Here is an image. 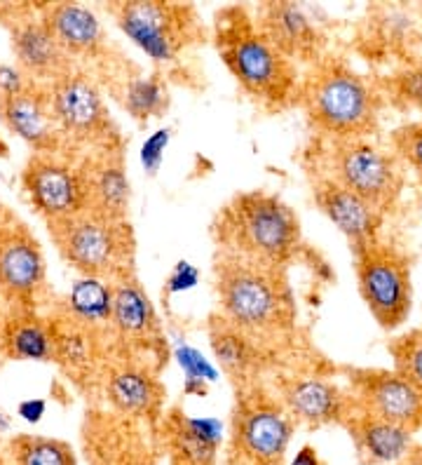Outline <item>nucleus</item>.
<instances>
[{
    "instance_id": "obj_1",
    "label": "nucleus",
    "mask_w": 422,
    "mask_h": 465,
    "mask_svg": "<svg viewBox=\"0 0 422 465\" xmlns=\"http://www.w3.org/2000/svg\"><path fill=\"white\" fill-rule=\"evenodd\" d=\"M219 318L256 343L287 336L296 322V303L284 271L221 252L216 259Z\"/></svg>"
},
{
    "instance_id": "obj_2",
    "label": "nucleus",
    "mask_w": 422,
    "mask_h": 465,
    "mask_svg": "<svg viewBox=\"0 0 422 465\" xmlns=\"http://www.w3.org/2000/svg\"><path fill=\"white\" fill-rule=\"evenodd\" d=\"M299 99L312 127L331 142L366 139L380 125L383 94L338 57L312 64L299 87Z\"/></svg>"
},
{
    "instance_id": "obj_3",
    "label": "nucleus",
    "mask_w": 422,
    "mask_h": 465,
    "mask_svg": "<svg viewBox=\"0 0 422 465\" xmlns=\"http://www.w3.org/2000/svg\"><path fill=\"white\" fill-rule=\"evenodd\" d=\"M216 43L228 71L253 99L270 108L299 99V68L272 45L247 10L232 7L219 15Z\"/></svg>"
},
{
    "instance_id": "obj_4",
    "label": "nucleus",
    "mask_w": 422,
    "mask_h": 465,
    "mask_svg": "<svg viewBox=\"0 0 422 465\" xmlns=\"http://www.w3.org/2000/svg\"><path fill=\"white\" fill-rule=\"evenodd\" d=\"M223 252L281 268L300 244L299 216L287 203L265 191L240 193L219 216Z\"/></svg>"
},
{
    "instance_id": "obj_5",
    "label": "nucleus",
    "mask_w": 422,
    "mask_h": 465,
    "mask_svg": "<svg viewBox=\"0 0 422 465\" xmlns=\"http://www.w3.org/2000/svg\"><path fill=\"white\" fill-rule=\"evenodd\" d=\"M50 235L64 259L84 278L113 282L132 275L134 238L127 219H113L87 207L66 222L50 223Z\"/></svg>"
},
{
    "instance_id": "obj_6",
    "label": "nucleus",
    "mask_w": 422,
    "mask_h": 465,
    "mask_svg": "<svg viewBox=\"0 0 422 465\" xmlns=\"http://www.w3.org/2000/svg\"><path fill=\"white\" fill-rule=\"evenodd\" d=\"M296 420L284 404L259 386L237 395L231 420L228 463L284 465Z\"/></svg>"
},
{
    "instance_id": "obj_7",
    "label": "nucleus",
    "mask_w": 422,
    "mask_h": 465,
    "mask_svg": "<svg viewBox=\"0 0 422 465\" xmlns=\"http://www.w3.org/2000/svg\"><path fill=\"white\" fill-rule=\"evenodd\" d=\"M327 167L329 174L324 176L348 188L380 214L392 210L404 191V172L397 155L366 139H329Z\"/></svg>"
},
{
    "instance_id": "obj_8",
    "label": "nucleus",
    "mask_w": 422,
    "mask_h": 465,
    "mask_svg": "<svg viewBox=\"0 0 422 465\" xmlns=\"http://www.w3.org/2000/svg\"><path fill=\"white\" fill-rule=\"evenodd\" d=\"M357 282L366 308L383 330H399L413 306L411 262L401 250L376 240L355 254Z\"/></svg>"
},
{
    "instance_id": "obj_9",
    "label": "nucleus",
    "mask_w": 422,
    "mask_h": 465,
    "mask_svg": "<svg viewBox=\"0 0 422 465\" xmlns=\"http://www.w3.org/2000/svg\"><path fill=\"white\" fill-rule=\"evenodd\" d=\"M123 34L155 64H172L197 35V17L191 5L134 0L113 7Z\"/></svg>"
},
{
    "instance_id": "obj_10",
    "label": "nucleus",
    "mask_w": 422,
    "mask_h": 465,
    "mask_svg": "<svg viewBox=\"0 0 422 465\" xmlns=\"http://www.w3.org/2000/svg\"><path fill=\"white\" fill-rule=\"evenodd\" d=\"M52 118L62 132V139L102 143L111 148V136L115 134L111 114L103 104L102 92L96 90L87 75L66 74L50 83L45 90Z\"/></svg>"
},
{
    "instance_id": "obj_11",
    "label": "nucleus",
    "mask_w": 422,
    "mask_h": 465,
    "mask_svg": "<svg viewBox=\"0 0 422 465\" xmlns=\"http://www.w3.org/2000/svg\"><path fill=\"white\" fill-rule=\"evenodd\" d=\"M349 398L359 411L422 432V391L394 369H349Z\"/></svg>"
},
{
    "instance_id": "obj_12",
    "label": "nucleus",
    "mask_w": 422,
    "mask_h": 465,
    "mask_svg": "<svg viewBox=\"0 0 422 465\" xmlns=\"http://www.w3.org/2000/svg\"><path fill=\"white\" fill-rule=\"evenodd\" d=\"M24 188L47 223L66 222L90 207L83 170L56 153H35L24 170Z\"/></svg>"
},
{
    "instance_id": "obj_13",
    "label": "nucleus",
    "mask_w": 422,
    "mask_h": 465,
    "mask_svg": "<svg viewBox=\"0 0 422 465\" xmlns=\"http://www.w3.org/2000/svg\"><path fill=\"white\" fill-rule=\"evenodd\" d=\"M361 47L368 57H399L404 64L422 59V12L408 5L371 7Z\"/></svg>"
},
{
    "instance_id": "obj_14",
    "label": "nucleus",
    "mask_w": 422,
    "mask_h": 465,
    "mask_svg": "<svg viewBox=\"0 0 422 465\" xmlns=\"http://www.w3.org/2000/svg\"><path fill=\"white\" fill-rule=\"evenodd\" d=\"M280 400L296 423H308L312 428L343 426L352 411L349 392L336 386L333 381L321 376H303V379H284L280 383Z\"/></svg>"
},
{
    "instance_id": "obj_15",
    "label": "nucleus",
    "mask_w": 422,
    "mask_h": 465,
    "mask_svg": "<svg viewBox=\"0 0 422 465\" xmlns=\"http://www.w3.org/2000/svg\"><path fill=\"white\" fill-rule=\"evenodd\" d=\"M12 52L17 66L31 83L45 80L47 85L56 78L71 74V57H68L59 40L50 31L43 17L19 15L10 22Z\"/></svg>"
},
{
    "instance_id": "obj_16",
    "label": "nucleus",
    "mask_w": 422,
    "mask_h": 465,
    "mask_svg": "<svg viewBox=\"0 0 422 465\" xmlns=\"http://www.w3.org/2000/svg\"><path fill=\"white\" fill-rule=\"evenodd\" d=\"M259 29L268 35L272 45L296 64H315L321 59L327 38L319 24L309 17L308 10L296 3H268L259 15Z\"/></svg>"
},
{
    "instance_id": "obj_17",
    "label": "nucleus",
    "mask_w": 422,
    "mask_h": 465,
    "mask_svg": "<svg viewBox=\"0 0 422 465\" xmlns=\"http://www.w3.org/2000/svg\"><path fill=\"white\" fill-rule=\"evenodd\" d=\"M315 203L324 214L333 222V226L348 238L352 254L373 244L380 235L383 214L376 212L371 204L349 193L348 188L336 183L329 176H319L315 183Z\"/></svg>"
},
{
    "instance_id": "obj_18",
    "label": "nucleus",
    "mask_w": 422,
    "mask_h": 465,
    "mask_svg": "<svg viewBox=\"0 0 422 465\" xmlns=\"http://www.w3.org/2000/svg\"><path fill=\"white\" fill-rule=\"evenodd\" d=\"M221 442L223 426L211 416L192 419L181 409H172L162 419V444L174 463L216 465Z\"/></svg>"
},
{
    "instance_id": "obj_19",
    "label": "nucleus",
    "mask_w": 422,
    "mask_h": 465,
    "mask_svg": "<svg viewBox=\"0 0 422 465\" xmlns=\"http://www.w3.org/2000/svg\"><path fill=\"white\" fill-rule=\"evenodd\" d=\"M0 118L12 134L35 148V153H56L62 132L52 118L45 90L31 85L15 97L0 99Z\"/></svg>"
},
{
    "instance_id": "obj_20",
    "label": "nucleus",
    "mask_w": 422,
    "mask_h": 465,
    "mask_svg": "<svg viewBox=\"0 0 422 465\" xmlns=\"http://www.w3.org/2000/svg\"><path fill=\"white\" fill-rule=\"evenodd\" d=\"M361 465H394L413 449V432L352 407L343 423Z\"/></svg>"
},
{
    "instance_id": "obj_21",
    "label": "nucleus",
    "mask_w": 422,
    "mask_h": 465,
    "mask_svg": "<svg viewBox=\"0 0 422 465\" xmlns=\"http://www.w3.org/2000/svg\"><path fill=\"white\" fill-rule=\"evenodd\" d=\"M0 284L15 296H35L45 284V259L28 232L0 235Z\"/></svg>"
},
{
    "instance_id": "obj_22",
    "label": "nucleus",
    "mask_w": 422,
    "mask_h": 465,
    "mask_svg": "<svg viewBox=\"0 0 422 465\" xmlns=\"http://www.w3.org/2000/svg\"><path fill=\"white\" fill-rule=\"evenodd\" d=\"M106 395L113 409L130 419L158 420L162 409V383L146 369H115L106 381Z\"/></svg>"
},
{
    "instance_id": "obj_23",
    "label": "nucleus",
    "mask_w": 422,
    "mask_h": 465,
    "mask_svg": "<svg viewBox=\"0 0 422 465\" xmlns=\"http://www.w3.org/2000/svg\"><path fill=\"white\" fill-rule=\"evenodd\" d=\"M40 17L50 26L68 57L94 54L102 50L103 26L90 7L78 3H54V5H43Z\"/></svg>"
},
{
    "instance_id": "obj_24",
    "label": "nucleus",
    "mask_w": 422,
    "mask_h": 465,
    "mask_svg": "<svg viewBox=\"0 0 422 465\" xmlns=\"http://www.w3.org/2000/svg\"><path fill=\"white\" fill-rule=\"evenodd\" d=\"M90 207L113 219H127L130 207V179L124 174L123 158L113 148H106L99 158L83 167Z\"/></svg>"
},
{
    "instance_id": "obj_25",
    "label": "nucleus",
    "mask_w": 422,
    "mask_h": 465,
    "mask_svg": "<svg viewBox=\"0 0 422 465\" xmlns=\"http://www.w3.org/2000/svg\"><path fill=\"white\" fill-rule=\"evenodd\" d=\"M113 306H111V322L113 327L132 341H151L158 334V318L155 308L141 284L132 275L118 278L111 282Z\"/></svg>"
},
{
    "instance_id": "obj_26",
    "label": "nucleus",
    "mask_w": 422,
    "mask_h": 465,
    "mask_svg": "<svg viewBox=\"0 0 422 465\" xmlns=\"http://www.w3.org/2000/svg\"><path fill=\"white\" fill-rule=\"evenodd\" d=\"M211 348L225 374L244 379L260 367V346L240 330L231 327L225 320L216 318L211 324Z\"/></svg>"
},
{
    "instance_id": "obj_27",
    "label": "nucleus",
    "mask_w": 422,
    "mask_h": 465,
    "mask_svg": "<svg viewBox=\"0 0 422 465\" xmlns=\"http://www.w3.org/2000/svg\"><path fill=\"white\" fill-rule=\"evenodd\" d=\"M111 282L99 278H80L75 280L71 292H68V318L75 322L84 324V327H99V324L111 322Z\"/></svg>"
},
{
    "instance_id": "obj_28",
    "label": "nucleus",
    "mask_w": 422,
    "mask_h": 465,
    "mask_svg": "<svg viewBox=\"0 0 422 465\" xmlns=\"http://www.w3.org/2000/svg\"><path fill=\"white\" fill-rule=\"evenodd\" d=\"M7 351L15 360L28 362H47L54 360V336L52 327L35 318L12 320L5 336Z\"/></svg>"
},
{
    "instance_id": "obj_29",
    "label": "nucleus",
    "mask_w": 422,
    "mask_h": 465,
    "mask_svg": "<svg viewBox=\"0 0 422 465\" xmlns=\"http://www.w3.org/2000/svg\"><path fill=\"white\" fill-rule=\"evenodd\" d=\"M10 465H78L74 447L43 435H17L7 444Z\"/></svg>"
},
{
    "instance_id": "obj_30",
    "label": "nucleus",
    "mask_w": 422,
    "mask_h": 465,
    "mask_svg": "<svg viewBox=\"0 0 422 465\" xmlns=\"http://www.w3.org/2000/svg\"><path fill=\"white\" fill-rule=\"evenodd\" d=\"M167 87L158 75L151 78H134L124 87V108L139 123H146L151 118H158L167 108Z\"/></svg>"
},
{
    "instance_id": "obj_31",
    "label": "nucleus",
    "mask_w": 422,
    "mask_h": 465,
    "mask_svg": "<svg viewBox=\"0 0 422 465\" xmlns=\"http://www.w3.org/2000/svg\"><path fill=\"white\" fill-rule=\"evenodd\" d=\"M392 99L422 114V59L401 64L385 83Z\"/></svg>"
},
{
    "instance_id": "obj_32",
    "label": "nucleus",
    "mask_w": 422,
    "mask_h": 465,
    "mask_svg": "<svg viewBox=\"0 0 422 465\" xmlns=\"http://www.w3.org/2000/svg\"><path fill=\"white\" fill-rule=\"evenodd\" d=\"M392 148L397 160L411 167L422 182V120L397 127L392 132Z\"/></svg>"
},
{
    "instance_id": "obj_33",
    "label": "nucleus",
    "mask_w": 422,
    "mask_h": 465,
    "mask_svg": "<svg viewBox=\"0 0 422 465\" xmlns=\"http://www.w3.org/2000/svg\"><path fill=\"white\" fill-rule=\"evenodd\" d=\"M176 358H179L181 369L186 371V392H197V395H204L207 392V383L216 381V369L211 367L202 352L195 351L191 346H181L176 351Z\"/></svg>"
},
{
    "instance_id": "obj_34",
    "label": "nucleus",
    "mask_w": 422,
    "mask_h": 465,
    "mask_svg": "<svg viewBox=\"0 0 422 465\" xmlns=\"http://www.w3.org/2000/svg\"><path fill=\"white\" fill-rule=\"evenodd\" d=\"M169 139H172V130L164 127V130L152 132L146 142H143V146H141V165H143V170H146L148 174H155V172L160 170V165H162Z\"/></svg>"
},
{
    "instance_id": "obj_35",
    "label": "nucleus",
    "mask_w": 422,
    "mask_h": 465,
    "mask_svg": "<svg viewBox=\"0 0 422 465\" xmlns=\"http://www.w3.org/2000/svg\"><path fill=\"white\" fill-rule=\"evenodd\" d=\"M31 85H35V83H31L22 74V68L12 66V64H0V99L15 97V94L28 90Z\"/></svg>"
},
{
    "instance_id": "obj_36",
    "label": "nucleus",
    "mask_w": 422,
    "mask_h": 465,
    "mask_svg": "<svg viewBox=\"0 0 422 465\" xmlns=\"http://www.w3.org/2000/svg\"><path fill=\"white\" fill-rule=\"evenodd\" d=\"M197 278H200V272H197V268L192 266V263L188 262H181L179 266L172 271V275H169L167 280V294H179V292H188L192 290L197 284Z\"/></svg>"
},
{
    "instance_id": "obj_37",
    "label": "nucleus",
    "mask_w": 422,
    "mask_h": 465,
    "mask_svg": "<svg viewBox=\"0 0 422 465\" xmlns=\"http://www.w3.org/2000/svg\"><path fill=\"white\" fill-rule=\"evenodd\" d=\"M45 411H47L45 400H38V398L24 400V402H19L17 407V414L22 416L26 423H38V420L45 416Z\"/></svg>"
},
{
    "instance_id": "obj_38",
    "label": "nucleus",
    "mask_w": 422,
    "mask_h": 465,
    "mask_svg": "<svg viewBox=\"0 0 422 465\" xmlns=\"http://www.w3.org/2000/svg\"><path fill=\"white\" fill-rule=\"evenodd\" d=\"M289 465H324V460H321L319 451L312 444H305V447L299 449V454L293 456Z\"/></svg>"
},
{
    "instance_id": "obj_39",
    "label": "nucleus",
    "mask_w": 422,
    "mask_h": 465,
    "mask_svg": "<svg viewBox=\"0 0 422 465\" xmlns=\"http://www.w3.org/2000/svg\"><path fill=\"white\" fill-rule=\"evenodd\" d=\"M394 465H422V444H413L411 451Z\"/></svg>"
},
{
    "instance_id": "obj_40",
    "label": "nucleus",
    "mask_w": 422,
    "mask_h": 465,
    "mask_svg": "<svg viewBox=\"0 0 422 465\" xmlns=\"http://www.w3.org/2000/svg\"><path fill=\"white\" fill-rule=\"evenodd\" d=\"M169 465H183V463H174V460H169Z\"/></svg>"
},
{
    "instance_id": "obj_41",
    "label": "nucleus",
    "mask_w": 422,
    "mask_h": 465,
    "mask_svg": "<svg viewBox=\"0 0 422 465\" xmlns=\"http://www.w3.org/2000/svg\"><path fill=\"white\" fill-rule=\"evenodd\" d=\"M225 465H240V463H228V460H225Z\"/></svg>"
}]
</instances>
